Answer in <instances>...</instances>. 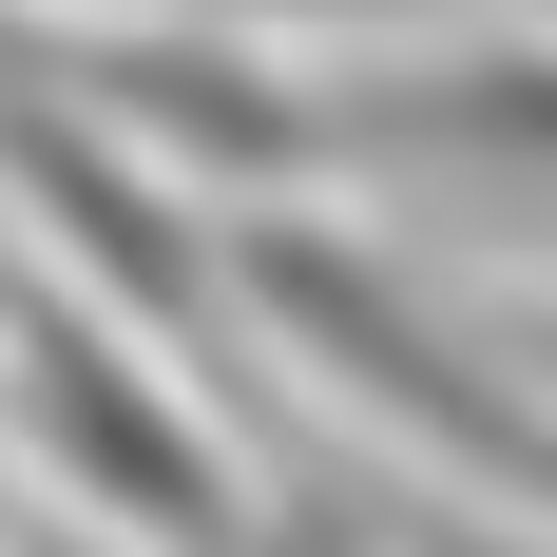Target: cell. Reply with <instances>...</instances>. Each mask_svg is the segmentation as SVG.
<instances>
[{"instance_id": "cell-6", "label": "cell", "mask_w": 557, "mask_h": 557, "mask_svg": "<svg viewBox=\"0 0 557 557\" xmlns=\"http://www.w3.org/2000/svg\"><path fill=\"white\" fill-rule=\"evenodd\" d=\"M135 20H212V39H250V20H404V0H135Z\"/></svg>"}, {"instance_id": "cell-4", "label": "cell", "mask_w": 557, "mask_h": 557, "mask_svg": "<svg viewBox=\"0 0 557 557\" xmlns=\"http://www.w3.org/2000/svg\"><path fill=\"white\" fill-rule=\"evenodd\" d=\"M77 115H115L173 193H270V173H327L308 97H288V77H250V39H212V20L97 39V58H77Z\"/></svg>"}, {"instance_id": "cell-3", "label": "cell", "mask_w": 557, "mask_h": 557, "mask_svg": "<svg viewBox=\"0 0 557 557\" xmlns=\"http://www.w3.org/2000/svg\"><path fill=\"white\" fill-rule=\"evenodd\" d=\"M0 193L39 212V250H58V288H97L135 346H173V327H231V231H193V193H173L115 115H77V97H0Z\"/></svg>"}, {"instance_id": "cell-2", "label": "cell", "mask_w": 557, "mask_h": 557, "mask_svg": "<svg viewBox=\"0 0 557 557\" xmlns=\"http://www.w3.org/2000/svg\"><path fill=\"white\" fill-rule=\"evenodd\" d=\"M231 308H250V327H288L346 404H366V423H404L423 461H461V481H500V500H539V519H557V423H539V404H519L500 366H481V346H461L443 308L385 270V250L250 212V231H231Z\"/></svg>"}, {"instance_id": "cell-8", "label": "cell", "mask_w": 557, "mask_h": 557, "mask_svg": "<svg viewBox=\"0 0 557 557\" xmlns=\"http://www.w3.org/2000/svg\"><path fill=\"white\" fill-rule=\"evenodd\" d=\"M443 557H500V539H443Z\"/></svg>"}, {"instance_id": "cell-5", "label": "cell", "mask_w": 557, "mask_h": 557, "mask_svg": "<svg viewBox=\"0 0 557 557\" xmlns=\"http://www.w3.org/2000/svg\"><path fill=\"white\" fill-rule=\"evenodd\" d=\"M308 135L366 173H481L557 212V39H481V58H404V77H327Z\"/></svg>"}, {"instance_id": "cell-1", "label": "cell", "mask_w": 557, "mask_h": 557, "mask_svg": "<svg viewBox=\"0 0 557 557\" xmlns=\"http://www.w3.org/2000/svg\"><path fill=\"white\" fill-rule=\"evenodd\" d=\"M0 443L58 519H97L135 557H250V461L212 443V404L58 270L0 288Z\"/></svg>"}, {"instance_id": "cell-7", "label": "cell", "mask_w": 557, "mask_h": 557, "mask_svg": "<svg viewBox=\"0 0 557 557\" xmlns=\"http://www.w3.org/2000/svg\"><path fill=\"white\" fill-rule=\"evenodd\" d=\"M20 77H39V39H20V20H0V97H20Z\"/></svg>"}]
</instances>
